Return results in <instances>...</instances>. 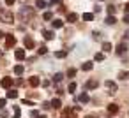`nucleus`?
I'll use <instances>...</instances> for the list:
<instances>
[{"mask_svg": "<svg viewBox=\"0 0 129 118\" xmlns=\"http://www.w3.org/2000/svg\"><path fill=\"white\" fill-rule=\"evenodd\" d=\"M0 21H4V23H7V25L14 23V16H13V13L7 11V9H0Z\"/></svg>", "mask_w": 129, "mask_h": 118, "instance_id": "1", "label": "nucleus"}, {"mask_svg": "<svg viewBox=\"0 0 129 118\" xmlns=\"http://www.w3.org/2000/svg\"><path fill=\"white\" fill-rule=\"evenodd\" d=\"M20 14H21V18H23V20H30V18L34 16V9H32V7H27V6H25V7H21Z\"/></svg>", "mask_w": 129, "mask_h": 118, "instance_id": "2", "label": "nucleus"}, {"mask_svg": "<svg viewBox=\"0 0 129 118\" xmlns=\"http://www.w3.org/2000/svg\"><path fill=\"white\" fill-rule=\"evenodd\" d=\"M16 44V37L11 34H6V48H13Z\"/></svg>", "mask_w": 129, "mask_h": 118, "instance_id": "3", "label": "nucleus"}, {"mask_svg": "<svg viewBox=\"0 0 129 118\" xmlns=\"http://www.w3.org/2000/svg\"><path fill=\"white\" fill-rule=\"evenodd\" d=\"M13 83H14V81H13V78H2V81H0V86L9 90V88L13 86Z\"/></svg>", "mask_w": 129, "mask_h": 118, "instance_id": "4", "label": "nucleus"}, {"mask_svg": "<svg viewBox=\"0 0 129 118\" xmlns=\"http://www.w3.org/2000/svg\"><path fill=\"white\" fill-rule=\"evenodd\" d=\"M115 51H117V55H124V53L127 51V42H120V44L117 46Z\"/></svg>", "mask_w": 129, "mask_h": 118, "instance_id": "5", "label": "nucleus"}, {"mask_svg": "<svg viewBox=\"0 0 129 118\" xmlns=\"http://www.w3.org/2000/svg\"><path fill=\"white\" fill-rule=\"evenodd\" d=\"M85 86H87V90H94V88L99 86V81H97V79H88Z\"/></svg>", "mask_w": 129, "mask_h": 118, "instance_id": "6", "label": "nucleus"}, {"mask_svg": "<svg viewBox=\"0 0 129 118\" xmlns=\"http://www.w3.org/2000/svg\"><path fill=\"white\" fill-rule=\"evenodd\" d=\"M104 86H106V88L110 90V93H115V92H117V85H115V83H113L111 79H108V81L104 83Z\"/></svg>", "mask_w": 129, "mask_h": 118, "instance_id": "7", "label": "nucleus"}, {"mask_svg": "<svg viewBox=\"0 0 129 118\" xmlns=\"http://www.w3.org/2000/svg\"><path fill=\"white\" fill-rule=\"evenodd\" d=\"M23 42H25V48H28V49H32V48L36 46V42H34V39H32V37H25V39H23Z\"/></svg>", "mask_w": 129, "mask_h": 118, "instance_id": "8", "label": "nucleus"}, {"mask_svg": "<svg viewBox=\"0 0 129 118\" xmlns=\"http://www.w3.org/2000/svg\"><path fill=\"white\" fill-rule=\"evenodd\" d=\"M51 27H53L55 30H58V28L64 27V21H62V20H53V21H51Z\"/></svg>", "mask_w": 129, "mask_h": 118, "instance_id": "9", "label": "nucleus"}, {"mask_svg": "<svg viewBox=\"0 0 129 118\" xmlns=\"http://www.w3.org/2000/svg\"><path fill=\"white\" fill-rule=\"evenodd\" d=\"M14 56H16V60H25V49H16Z\"/></svg>", "mask_w": 129, "mask_h": 118, "instance_id": "10", "label": "nucleus"}, {"mask_svg": "<svg viewBox=\"0 0 129 118\" xmlns=\"http://www.w3.org/2000/svg\"><path fill=\"white\" fill-rule=\"evenodd\" d=\"M78 100H80L81 104H87V102L90 100V97H88V93H87V92H83V93H81V95L78 97Z\"/></svg>", "mask_w": 129, "mask_h": 118, "instance_id": "11", "label": "nucleus"}, {"mask_svg": "<svg viewBox=\"0 0 129 118\" xmlns=\"http://www.w3.org/2000/svg\"><path fill=\"white\" fill-rule=\"evenodd\" d=\"M50 106L55 107V109H60V107H62V100H60V99H53V100L50 102Z\"/></svg>", "mask_w": 129, "mask_h": 118, "instance_id": "12", "label": "nucleus"}, {"mask_svg": "<svg viewBox=\"0 0 129 118\" xmlns=\"http://www.w3.org/2000/svg\"><path fill=\"white\" fill-rule=\"evenodd\" d=\"M28 83H30V86H32V88H36V86H39V85H41V79L34 76V78H30V81H28Z\"/></svg>", "mask_w": 129, "mask_h": 118, "instance_id": "13", "label": "nucleus"}, {"mask_svg": "<svg viewBox=\"0 0 129 118\" xmlns=\"http://www.w3.org/2000/svg\"><path fill=\"white\" fill-rule=\"evenodd\" d=\"M108 113H110V114H117V113H118V106H117V104H110V106H108Z\"/></svg>", "mask_w": 129, "mask_h": 118, "instance_id": "14", "label": "nucleus"}, {"mask_svg": "<svg viewBox=\"0 0 129 118\" xmlns=\"http://www.w3.org/2000/svg\"><path fill=\"white\" fill-rule=\"evenodd\" d=\"M43 37H44L46 41H51V39H53V30H44V32H43Z\"/></svg>", "mask_w": 129, "mask_h": 118, "instance_id": "15", "label": "nucleus"}, {"mask_svg": "<svg viewBox=\"0 0 129 118\" xmlns=\"http://www.w3.org/2000/svg\"><path fill=\"white\" fill-rule=\"evenodd\" d=\"M76 20H78V14H76V13H69V14H67V21H69V23H74Z\"/></svg>", "mask_w": 129, "mask_h": 118, "instance_id": "16", "label": "nucleus"}, {"mask_svg": "<svg viewBox=\"0 0 129 118\" xmlns=\"http://www.w3.org/2000/svg\"><path fill=\"white\" fill-rule=\"evenodd\" d=\"M92 67H94V62H85V64H81V69H83V71H92Z\"/></svg>", "mask_w": 129, "mask_h": 118, "instance_id": "17", "label": "nucleus"}, {"mask_svg": "<svg viewBox=\"0 0 129 118\" xmlns=\"http://www.w3.org/2000/svg\"><path fill=\"white\" fill-rule=\"evenodd\" d=\"M46 6H48V4L44 2V0H36V7H37V9H46Z\"/></svg>", "mask_w": 129, "mask_h": 118, "instance_id": "18", "label": "nucleus"}, {"mask_svg": "<svg viewBox=\"0 0 129 118\" xmlns=\"http://www.w3.org/2000/svg\"><path fill=\"white\" fill-rule=\"evenodd\" d=\"M104 21H106V25H115V21H117V20H115V16H113V14H110Z\"/></svg>", "mask_w": 129, "mask_h": 118, "instance_id": "19", "label": "nucleus"}, {"mask_svg": "<svg viewBox=\"0 0 129 118\" xmlns=\"http://www.w3.org/2000/svg\"><path fill=\"white\" fill-rule=\"evenodd\" d=\"M23 71H25V69H23V65H14V74L21 76V74H23Z\"/></svg>", "mask_w": 129, "mask_h": 118, "instance_id": "20", "label": "nucleus"}, {"mask_svg": "<svg viewBox=\"0 0 129 118\" xmlns=\"http://www.w3.org/2000/svg\"><path fill=\"white\" fill-rule=\"evenodd\" d=\"M62 79H64V74H62V72H57V74L53 76V81H55V83H60Z\"/></svg>", "mask_w": 129, "mask_h": 118, "instance_id": "21", "label": "nucleus"}, {"mask_svg": "<svg viewBox=\"0 0 129 118\" xmlns=\"http://www.w3.org/2000/svg\"><path fill=\"white\" fill-rule=\"evenodd\" d=\"M16 97H18V92L9 88V92H7V99H16Z\"/></svg>", "mask_w": 129, "mask_h": 118, "instance_id": "22", "label": "nucleus"}, {"mask_svg": "<svg viewBox=\"0 0 129 118\" xmlns=\"http://www.w3.org/2000/svg\"><path fill=\"white\" fill-rule=\"evenodd\" d=\"M83 20H85V21H92V20H94V14H92V13H85V14H83Z\"/></svg>", "mask_w": 129, "mask_h": 118, "instance_id": "23", "label": "nucleus"}, {"mask_svg": "<svg viewBox=\"0 0 129 118\" xmlns=\"http://www.w3.org/2000/svg\"><path fill=\"white\" fill-rule=\"evenodd\" d=\"M94 60H95V62H103V60H104V55H103V53H95V55H94Z\"/></svg>", "mask_w": 129, "mask_h": 118, "instance_id": "24", "label": "nucleus"}, {"mask_svg": "<svg viewBox=\"0 0 129 118\" xmlns=\"http://www.w3.org/2000/svg\"><path fill=\"white\" fill-rule=\"evenodd\" d=\"M55 56H57V58H66V56H67V51H57Z\"/></svg>", "mask_w": 129, "mask_h": 118, "instance_id": "25", "label": "nucleus"}, {"mask_svg": "<svg viewBox=\"0 0 129 118\" xmlns=\"http://www.w3.org/2000/svg\"><path fill=\"white\" fill-rule=\"evenodd\" d=\"M20 114H21V109L16 106V107H14V111H13V116H14V118H20Z\"/></svg>", "mask_w": 129, "mask_h": 118, "instance_id": "26", "label": "nucleus"}, {"mask_svg": "<svg viewBox=\"0 0 129 118\" xmlns=\"http://www.w3.org/2000/svg\"><path fill=\"white\" fill-rule=\"evenodd\" d=\"M37 53H39V55H46V53H48V48H46V46H41V48L37 49Z\"/></svg>", "mask_w": 129, "mask_h": 118, "instance_id": "27", "label": "nucleus"}, {"mask_svg": "<svg viewBox=\"0 0 129 118\" xmlns=\"http://www.w3.org/2000/svg\"><path fill=\"white\" fill-rule=\"evenodd\" d=\"M67 76H69V78H74V76H76V69H73V67H71V69L67 71Z\"/></svg>", "mask_w": 129, "mask_h": 118, "instance_id": "28", "label": "nucleus"}, {"mask_svg": "<svg viewBox=\"0 0 129 118\" xmlns=\"http://www.w3.org/2000/svg\"><path fill=\"white\" fill-rule=\"evenodd\" d=\"M67 90H69V92L73 93V92L76 90V83H73V81H71V83H69V86H67Z\"/></svg>", "mask_w": 129, "mask_h": 118, "instance_id": "29", "label": "nucleus"}, {"mask_svg": "<svg viewBox=\"0 0 129 118\" xmlns=\"http://www.w3.org/2000/svg\"><path fill=\"white\" fill-rule=\"evenodd\" d=\"M118 78H120V79H127V78H129V72H125V71H122V72L118 74Z\"/></svg>", "mask_w": 129, "mask_h": 118, "instance_id": "30", "label": "nucleus"}, {"mask_svg": "<svg viewBox=\"0 0 129 118\" xmlns=\"http://www.w3.org/2000/svg\"><path fill=\"white\" fill-rule=\"evenodd\" d=\"M43 18H44V20H46V21H50V20H51V18H53V14H51V13H50V11H48V13H44V16H43Z\"/></svg>", "mask_w": 129, "mask_h": 118, "instance_id": "31", "label": "nucleus"}, {"mask_svg": "<svg viewBox=\"0 0 129 118\" xmlns=\"http://www.w3.org/2000/svg\"><path fill=\"white\" fill-rule=\"evenodd\" d=\"M103 49H104V51H111V44H110V42H104V44H103Z\"/></svg>", "mask_w": 129, "mask_h": 118, "instance_id": "32", "label": "nucleus"}, {"mask_svg": "<svg viewBox=\"0 0 129 118\" xmlns=\"http://www.w3.org/2000/svg\"><path fill=\"white\" fill-rule=\"evenodd\" d=\"M7 114H9V113L6 111V107H2V109H0V116H2V118H6Z\"/></svg>", "mask_w": 129, "mask_h": 118, "instance_id": "33", "label": "nucleus"}, {"mask_svg": "<svg viewBox=\"0 0 129 118\" xmlns=\"http://www.w3.org/2000/svg\"><path fill=\"white\" fill-rule=\"evenodd\" d=\"M108 14H115V7L113 6H108Z\"/></svg>", "mask_w": 129, "mask_h": 118, "instance_id": "34", "label": "nucleus"}, {"mask_svg": "<svg viewBox=\"0 0 129 118\" xmlns=\"http://www.w3.org/2000/svg\"><path fill=\"white\" fill-rule=\"evenodd\" d=\"M6 104H7V100H6V99H0V109L6 107Z\"/></svg>", "mask_w": 129, "mask_h": 118, "instance_id": "35", "label": "nucleus"}, {"mask_svg": "<svg viewBox=\"0 0 129 118\" xmlns=\"http://www.w3.org/2000/svg\"><path fill=\"white\" fill-rule=\"evenodd\" d=\"M30 114H32L34 118H37V116H39V111H37V109H34V111H30Z\"/></svg>", "mask_w": 129, "mask_h": 118, "instance_id": "36", "label": "nucleus"}, {"mask_svg": "<svg viewBox=\"0 0 129 118\" xmlns=\"http://www.w3.org/2000/svg\"><path fill=\"white\" fill-rule=\"evenodd\" d=\"M43 107H44V109H50L51 106H50V102H43Z\"/></svg>", "mask_w": 129, "mask_h": 118, "instance_id": "37", "label": "nucleus"}, {"mask_svg": "<svg viewBox=\"0 0 129 118\" xmlns=\"http://www.w3.org/2000/svg\"><path fill=\"white\" fill-rule=\"evenodd\" d=\"M23 104H28V106H32L34 102H32V100H28V99H25V100H23Z\"/></svg>", "mask_w": 129, "mask_h": 118, "instance_id": "38", "label": "nucleus"}, {"mask_svg": "<svg viewBox=\"0 0 129 118\" xmlns=\"http://www.w3.org/2000/svg\"><path fill=\"white\" fill-rule=\"evenodd\" d=\"M124 23H127V25H129V14H125V16H124Z\"/></svg>", "mask_w": 129, "mask_h": 118, "instance_id": "39", "label": "nucleus"}, {"mask_svg": "<svg viewBox=\"0 0 129 118\" xmlns=\"http://www.w3.org/2000/svg\"><path fill=\"white\" fill-rule=\"evenodd\" d=\"M6 4H7V6H13V4H14V0H6Z\"/></svg>", "mask_w": 129, "mask_h": 118, "instance_id": "40", "label": "nucleus"}, {"mask_svg": "<svg viewBox=\"0 0 129 118\" xmlns=\"http://www.w3.org/2000/svg\"><path fill=\"white\" fill-rule=\"evenodd\" d=\"M125 14H129V2L125 4Z\"/></svg>", "mask_w": 129, "mask_h": 118, "instance_id": "41", "label": "nucleus"}, {"mask_svg": "<svg viewBox=\"0 0 129 118\" xmlns=\"http://www.w3.org/2000/svg\"><path fill=\"white\" fill-rule=\"evenodd\" d=\"M60 2V0H51V4H58Z\"/></svg>", "mask_w": 129, "mask_h": 118, "instance_id": "42", "label": "nucleus"}, {"mask_svg": "<svg viewBox=\"0 0 129 118\" xmlns=\"http://www.w3.org/2000/svg\"><path fill=\"white\" fill-rule=\"evenodd\" d=\"M2 37H6V34H4V32H0V39H2Z\"/></svg>", "mask_w": 129, "mask_h": 118, "instance_id": "43", "label": "nucleus"}, {"mask_svg": "<svg viewBox=\"0 0 129 118\" xmlns=\"http://www.w3.org/2000/svg\"><path fill=\"white\" fill-rule=\"evenodd\" d=\"M37 118H46V116H44V114H39V116H37Z\"/></svg>", "mask_w": 129, "mask_h": 118, "instance_id": "44", "label": "nucleus"}]
</instances>
